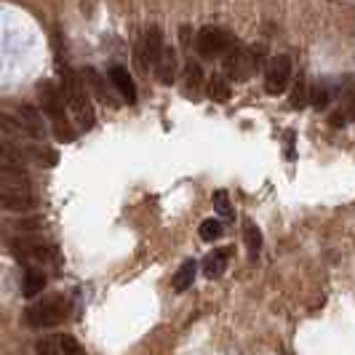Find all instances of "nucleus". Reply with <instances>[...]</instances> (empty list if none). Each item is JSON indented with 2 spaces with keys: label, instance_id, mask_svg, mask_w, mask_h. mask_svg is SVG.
Wrapping results in <instances>:
<instances>
[{
  "label": "nucleus",
  "instance_id": "28",
  "mask_svg": "<svg viewBox=\"0 0 355 355\" xmlns=\"http://www.w3.org/2000/svg\"><path fill=\"white\" fill-rule=\"evenodd\" d=\"M214 211L219 214L222 219H232V216H235V211H232V206H230V198H227L225 190H216V193H214Z\"/></svg>",
  "mask_w": 355,
  "mask_h": 355
},
{
  "label": "nucleus",
  "instance_id": "2",
  "mask_svg": "<svg viewBox=\"0 0 355 355\" xmlns=\"http://www.w3.org/2000/svg\"><path fill=\"white\" fill-rule=\"evenodd\" d=\"M62 94L67 99V110H70L72 121L78 125V131H89L96 115H94V102H91V91L86 89V80L72 70H64V86Z\"/></svg>",
  "mask_w": 355,
  "mask_h": 355
},
{
  "label": "nucleus",
  "instance_id": "17",
  "mask_svg": "<svg viewBox=\"0 0 355 355\" xmlns=\"http://www.w3.org/2000/svg\"><path fill=\"white\" fill-rule=\"evenodd\" d=\"M232 251L230 249H214L211 254H206V259H203V275L206 278H219L225 270H227V262H230Z\"/></svg>",
  "mask_w": 355,
  "mask_h": 355
},
{
  "label": "nucleus",
  "instance_id": "18",
  "mask_svg": "<svg viewBox=\"0 0 355 355\" xmlns=\"http://www.w3.org/2000/svg\"><path fill=\"white\" fill-rule=\"evenodd\" d=\"M46 272L43 267H24V281H21V294L30 300V297H37L40 291H46Z\"/></svg>",
  "mask_w": 355,
  "mask_h": 355
},
{
  "label": "nucleus",
  "instance_id": "25",
  "mask_svg": "<svg viewBox=\"0 0 355 355\" xmlns=\"http://www.w3.org/2000/svg\"><path fill=\"white\" fill-rule=\"evenodd\" d=\"M288 105L294 107V110H302L304 105H310V89H307V80L304 78L294 80V89L288 94Z\"/></svg>",
  "mask_w": 355,
  "mask_h": 355
},
{
  "label": "nucleus",
  "instance_id": "20",
  "mask_svg": "<svg viewBox=\"0 0 355 355\" xmlns=\"http://www.w3.org/2000/svg\"><path fill=\"white\" fill-rule=\"evenodd\" d=\"M0 160H8V163L24 166V163H27V153H24L21 142L11 139V137H6V134H0Z\"/></svg>",
  "mask_w": 355,
  "mask_h": 355
},
{
  "label": "nucleus",
  "instance_id": "12",
  "mask_svg": "<svg viewBox=\"0 0 355 355\" xmlns=\"http://www.w3.org/2000/svg\"><path fill=\"white\" fill-rule=\"evenodd\" d=\"M107 80L112 83V89L121 94V99H123L125 105H137V83H134L131 72L125 70V67L112 64V67L107 70Z\"/></svg>",
  "mask_w": 355,
  "mask_h": 355
},
{
  "label": "nucleus",
  "instance_id": "4",
  "mask_svg": "<svg viewBox=\"0 0 355 355\" xmlns=\"http://www.w3.org/2000/svg\"><path fill=\"white\" fill-rule=\"evenodd\" d=\"M8 249H11V257L24 267H46V265H51L53 257H56V249H53L49 241L37 238V235H19V238H11Z\"/></svg>",
  "mask_w": 355,
  "mask_h": 355
},
{
  "label": "nucleus",
  "instance_id": "21",
  "mask_svg": "<svg viewBox=\"0 0 355 355\" xmlns=\"http://www.w3.org/2000/svg\"><path fill=\"white\" fill-rule=\"evenodd\" d=\"M83 80H86V89L91 91V96L96 94V96H99L105 105H112V94L107 91L105 78H102L99 72L94 70V67H86V70H83Z\"/></svg>",
  "mask_w": 355,
  "mask_h": 355
},
{
  "label": "nucleus",
  "instance_id": "3",
  "mask_svg": "<svg viewBox=\"0 0 355 355\" xmlns=\"http://www.w3.org/2000/svg\"><path fill=\"white\" fill-rule=\"evenodd\" d=\"M70 313H72L70 300L64 294H51V297H43L40 302L30 304L24 320L33 329H56V326H62L64 320L70 318Z\"/></svg>",
  "mask_w": 355,
  "mask_h": 355
},
{
  "label": "nucleus",
  "instance_id": "13",
  "mask_svg": "<svg viewBox=\"0 0 355 355\" xmlns=\"http://www.w3.org/2000/svg\"><path fill=\"white\" fill-rule=\"evenodd\" d=\"M0 134L17 139V142H37L35 137L30 134V128L21 123L17 112H11L8 107H0Z\"/></svg>",
  "mask_w": 355,
  "mask_h": 355
},
{
  "label": "nucleus",
  "instance_id": "27",
  "mask_svg": "<svg viewBox=\"0 0 355 355\" xmlns=\"http://www.w3.org/2000/svg\"><path fill=\"white\" fill-rule=\"evenodd\" d=\"M200 238L203 241H209V243H214V241H219L222 238V232H225V227H222V219H203L200 222Z\"/></svg>",
  "mask_w": 355,
  "mask_h": 355
},
{
  "label": "nucleus",
  "instance_id": "26",
  "mask_svg": "<svg viewBox=\"0 0 355 355\" xmlns=\"http://www.w3.org/2000/svg\"><path fill=\"white\" fill-rule=\"evenodd\" d=\"M243 241H246V249H249L251 257H259V251H262V230L257 225H251V222L246 225Z\"/></svg>",
  "mask_w": 355,
  "mask_h": 355
},
{
  "label": "nucleus",
  "instance_id": "8",
  "mask_svg": "<svg viewBox=\"0 0 355 355\" xmlns=\"http://www.w3.org/2000/svg\"><path fill=\"white\" fill-rule=\"evenodd\" d=\"M40 206V198L30 187H6L0 190V211L33 214Z\"/></svg>",
  "mask_w": 355,
  "mask_h": 355
},
{
  "label": "nucleus",
  "instance_id": "19",
  "mask_svg": "<svg viewBox=\"0 0 355 355\" xmlns=\"http://www.w3.org/2000/svg\"><path fill=\"white\" fill-rule=\"evenodd\" d=\"M334 86H331V80L329 78H320L313 83V89H310V105L313 110H326V107L331 105V99H334Z\"/></svg>",
  "mask_w": 355,
  "mask_h": 355
},
{
  "label": "nucleus",
  "instance_id": "16",
  "mask_svg": "<svg viewBox=\"0 0 355 355\" xmlns=\"http://www.w3.org/2000/svg\"><path fill=\"white\" fill-rule=\"evenodd\" d=\"M206 86V75H203V67L198 62H187V67L182 72V94L196 99L200 96V89Z\"/></svg>",
  "mask_w": 355,
  "mask_h": 355
},
{
  "label": "nucleus",
  "instance_id": "1",
  "mask_svg": "<svg viewBox=\"0 0 355 355\" xmlns=\"http://www.w3.org/2000/svg\"><path fill=\"white\" fill-rule=\"evenodd\" d=\"M37 99H40V110L46 115V121L51 123V134L59 142H72L75 139V121H70V110H67V99L62 89L51 83V80H40L37 83Z\"/></svg>",
  "mask_w": 355,
  "mask_h": 355
},
{
  "label": "nucleus",
  "instance_id": "10",
  "mask_svg": "<svg viewBox=\"0 0 355 355\" xmlns=\"http://www.w3.org/2000/svg\"><path fill=\"white\" fill-rule=\"evenodd\" d=\"M166 51V43H163V30L160 27H147L142 43H139V62H142L144 70H153L158 64V59Z\"/></svg>",
  "mask_w": 355,
  "mask_h": 355
},
{
  "label": "nucleus",
  "instance_id": "5",
  "mask_svg": "<svg viewBox=\"0 0 355 355\" xmlns=\"http://www.w3.org/2000/svg\"><path fill=\"white\" fill-rule=\"evenodd\" d=\"M262 67V46H254V49H246L241 43H235L227 56H225V75L243 83L249 80L254 72Z\"/></svg>",
  "mask_w": 355,
  "mask_h": 355
},
{
  "label": "nucleus",
  "instance_id": "22",
  "mask_svg": "<svg viewBox=\"0 0 355 355\" xmlns=\"http://www.w3.org/2000/svg\"><path fill=\"white\" fill-rule=\"evenodd\" d=\"M209 96H211L214 102H219V105H225V102H230V83H227V75H222V72H214L211 78H209Z\"/></svg>",
  "mask_w": 355,
  "mask_h": 355
},
{
  "label": "nucleus",
  "instance_id": "14",
  "mask_svg": "<svg viewBox=\"0 0 355 355\" xmlns=\"http://www.w3.org/2000/svg\"><path fill=\"white\" fill-rule=\"evenodd\" d=\"M33 179L30 171L19 163H8V160H0V190L6 187H30Z\"/></svg>",
  "mask_w": 355,
  "mask_h": 355
},
{
  "label": "nucleus",
  "instance_id": "6",
  "mask_svg": "<svg viewBox=\"0 0 355 355\" xmlns=\"http://www.w3.org/2000/svg\"><path fill=\"white\" fill-rule=\"evenodd\" d=\"M235 43H238V40H235L232 33L209 24V27H200V30H198L196 51H198V56H203V59L214 62V59H225L227 51H230Z\"/></svg>",
  "mask_w": 355,
  "mask_h": 355
},
{
  "label": "nucleus",
  "instance_id": "9",
  "mask_svg": "<svg viewBox=\"0 0 355 355\" xmlns=\"http://www.w3.org/2000/svg\"><path fill=\"white\" fill-rule=\"evenodd\" d=\"M37 355H86L83 345L72 334H46L35 342Z\"/></svg>",
  "mask_w": 355,
  "mask_h": 355
},
{
  "label": "nucleus",
  "instance_id": "15",
  "mask_svg": "<svg viewBox=\"0 0 355 355\" xmlns=\"http://www.w3.org/2000/svg\"><path fill=\"white\" fill-rule=\"evenodd\" d=\"M153 70H155V80H158L160 86H174V80H177V72H179L177 51H174L171 46H166V51H163V56H160L158 64H155Z\"/></svg>",
  "mask_w": 355,
  "mask_h": 355
},
{
  "label": "nucleus",
  "instance_id": "23",
  "mask_svg": "<svg viewBox=\"0 0 355 355\" xmlns=\"http://www.w3.org/2000/svg\"><path fill=\"white\" fill-rule=\"evenodd\" d=\"M196 275H198V262L196 259H187L184 265L179 267V272L174 275V291H187L190 286L196 284Z\"/></svg>",
  "mask_w": 355,
  "mask_h": 355
},
{
  "label": "nucleus",
  "instance_id": "24",
  "mask_svg": "<svg viewBox=\"0 0 355 355\" xmlns=\"http://www.w3.org/2000/svg\"><path fill=\"white\" fill-rule=\"evenodd\" d=\"M46 222L40 219V216H33V219H19V222H6L3 227L6 232H19V235H35L40 227H43ZM17 235V238H19Z\"/></svg>",
  "mask_w": 355,
  "mask_h": 355
},
{
  "label": "nucleus",
  "instance_id": "11",
  "mask_svg": "<svg viewBox=\"0 0 355 355\" xmlns=\"http://www.w3.org/2000/svg\"><path fill=\"white\" fill-rule=\"evenodd\" d=\"M11 112H17L19 118H21V123L30 128V134L35 137L37 142H43L46 137H49V125H46V115H43V110H37L33 105H24V102H17V105H8Z\"/></svg>",
  "mask_w": 355,
  "mask_h": 355
},
{
  "label": "nucleus",
  "instance_id": "7",
  "mask_svg": "<svg viewBox=\"0 0 355 355\" xmlns=\"http://www.w3.org/2000/svg\"><path fill=\"white\" fill-rule=\"evenodd\" d=\"M291 78H294V62H291V56L288 53H275L265 70V91L272 94V96H278V94H284L291 86Z\"/></svg>",
  "mask_w": 355,
  "mask_h": 355
}]
</instances>
